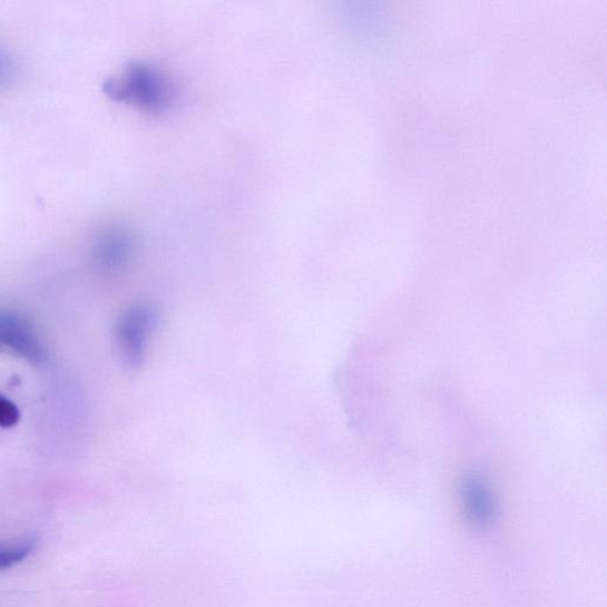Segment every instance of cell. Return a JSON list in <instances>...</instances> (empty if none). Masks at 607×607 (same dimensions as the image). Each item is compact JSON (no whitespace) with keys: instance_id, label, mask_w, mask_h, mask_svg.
<instances>
[{"instance_id":"obj_1","label":"cell","mask_w":607,"mask_h":607,"mask_svg":"<svg viewBox=\"0 0 607 607\" xmlns=\"http://www.w3.org/2000/svg\"><path fill=\"white\" fill-rule=\"evenodd\" d=\"M106 95L146 112H160L172 101L173 89L154 67L135 63L126 67L105 84Z\"/></svg>"},{"instance_id":"obj_2","label":"cell","mask_w":607,"mask_h":607,"mask_svg":"<svg viewBox=\"0 0 607 607\" xmlns=\"http://www.w3.org/2000/svg\"><path fill=\"white\" fill-rule=\"evenodd\" d=\"M159 323L154 304H135L123 312L115 325V343L124 365L138 370L145 363Z\"/></svg>"},{"instance_id":"obj_3","label":"cell","mask_w":607,"mask_h":607,"mask_svg":"<svg viewBox=\"0 0 607 607\" xmlns=\"http://www.w3.org/2000/svg\"><path fill=\"white\" fill-rule=\"evenodd\" d=\"M0 353H11L31 363L45 360V346L32 324L17 312L0 309Z\"/></svg>"},{"instance_id":"obj_4","label":"cell","mask_w":607,"mask_h":607,"mask_svg":"<svg viewBox=\"0 0 607 607\" xmlns=\"http://www.w3.org/2000/svg\"><path fill=\"white\" fill-rule=\"evenodd\" d=\"M135 245L130 235L119 229L102 233L94 247L95 261L100 270L116 273L130 264Z\"/></svg>"},{"instance_id":"obj_5","label":"cell","mask_w":607,"mask_h":607,"mask_svg":"<svg viewBox=\"0 0 607 607\" xmlns=\"http://www.w3.org/2000/svg\"><path fill=\"white\" fill-rule=\"evenodd\" d=\"M463 499L472 521L489 525L493 519L495 503L491 491L481 478L471 477L464 484Z\"/></svg>"},{"instance_id":"obj_6","label":"cell","mask_w":607,"mask_h":607,"mask_svg":"<svg viewBox=\"0 0 607 607\" xmlns=\"http://www.w3.org/2000/svg\"><path fill=\"white\" fill-rule=\"evenodd\" d=\"M37 548V539L27 537L9 542H0V572L25 562Z\"/></svg>"},{"instance_id":"obj_7","label":"cell","mask_w":607,"mask_h":607,"mask_svg":"<svg viewBox=\"0 0 607 607\" xmlns=\"http://www.w3.org/2000/svg\"><path fill=\"white\" fill-rule=\"evenodd\" d=\"M20 410L7 396L0 394V428L10 429L20 422Z\"/></svg>"},{"instance_id":"obj_8","label":"cell","mask_w":607,"mask_h":607,"mask_svg":"<svg viewBox=\"0 0 607 607\" xmlns=\"http://www.w3.org/2000/svg\"><path fill=\"white\" fill-rule=\"evenodd\" d=\"M11 74V63L4 52L0 50V86L8 81Z\"/></svg>"}]
</instances>
